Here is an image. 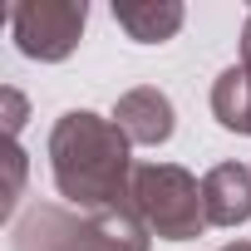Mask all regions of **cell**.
I'll return each mask as SVG.
<instances>
[{"label":"cell","mask_w":251,"mask_h":251,"mask_svg":"<svg viewBox=\"0 0 251 251\" xmlns=\"http://www.w3.org/2000/svg\"><path fill=\"white\" fill-rule=\"evenodd\" d=\"M50 173L79 212H133V143L113 118L69 108L50 128Z\"/></svg>","instance_id":"6da1fadb"},{"label":"cell","mask_w":251,"mask_h":251,"mask_svg":"<svg viewBox=\"0 0 251 251\" xmlns=\"http://www.w3.org/2000/svg\"><path fill=\"white\" fill-rule=\"evenodd\" d=\"M153 231L138 212H64V207H30L15 231L10 251H148Z\"/></svg>","instance_id":"7a4b0ae2"},{"label":"cell","mask_w":251,"mask_h":251,"mask_svg":"<svg viewBox=\"0 0 251 251\" xmlns=\"http://www.w3.org/2000/svg\"><path fill=\"white\" fill-rule=\"evenodd\" d=\"M133 212L163 241H192L207 226L202 182L177 163H138V173H133Z\"/></svg>","instance_id":"3957f363"},{"label":"cell","mask_w":251,"mask_h":251,"mask_svg":"<svg viewBox=\"0 0 251 251\" xmlns=\"http://www.w3.org/2000/svg\"><path fill=\"white\" fill-rule=\"evenodd\" d=\"M84 25H89V5L84 0H20L10 10L15 50L25 59H40V64L69 59L79 35H84Z\"/></svg>","instance_id":"277c9868"},{"label":"cell","mask_w":251,"mask_h":251,"mask_svg":"<svg viewBox=\"0 0 251 251\" xmlns=\"http://www.w3.org/2000/svg\"><path fill=\"white\" fill-rule=\"evenodd\" d=\"M113 123L128 133V143H138V148H163V143L173 138V128H177V113H173V99H168L163 89L138 84V89H128V94H118Z\"/></svg>","instance_id":"5b68a950"},{"label":"cell","mask_w":251,"mask_h":251,"mask_svg":"<svg viewBox=\"0 0 251 251\" xmlns=\"http://www.w3.org/2000/svg\"><path fill=\"white\" fill-rule=\"evenodd\" d=\"M202 212H207V226L251 222V168L246 163H217L202 177Z\"/></svg>","instance_id":"8992f818"},{"label":"cell","mask_w":251,"mask_h":251,"mask_svg":"<svg viewBox=\"0 0 251 251\" xmlns=\"http://www.w3.org/2000/svg\"><path fill=\"white\" fill-rule=\"evenodd\" d=\"M212 118L226 133H251V15L241 25V64L222 69L212 84Z\"/></svg>","instance_id":"52a82bcc"},{"label":"cell","mask_w":251,"mask_h":251,"mask_svg":"<svg viewBox=\"0 0 251 251\" xmlns=\"http://www.w3.org/2000/svg\"><path fill=\"white\" fill-rule=\"evenodd\" d=\"M113 20H118V30H128V40H138V45H168L182 30L187 10L177 5V0H118Z\"/></svg>","instance_id":"ba28073f"},{"label":"cell","mask_w":251,"mask_h":251,"mask_svg":"<svg viewBox=\"0 0 251 251\" xmlns=\"http://www.w3.org/2000/svg\"><path fill=\"white\" fill-rule=\"evenodd\" d=\"M5 163H10V182H5V197H0V217H10L15 202H20V187H25V148L10 143L5 148Z\"/></svg>","instance_id":"9c48e42d"},{"label":"cell","mask_w":251,"mask_h":251,"mask_svg":"<svg viewBox=\"0 0 251 251\" xmlns=\"http://www.w3.org/2000/svg\"><path fill=\"white\" fill-rule=\"evenodd\" d=\"M0 103H5V133H10V143H15L20 128H25V94H20V89H0Z\"/></svg>","instance_id":"30bf717a"},{"label":"cell","mask_w":251,"mask_h":251,"mask_svg":"<svg viewBox=\"0 0 251 251\" xmlns=\"http://www.w3.org/2000/svg\"><path fill=\"white\" fill-rule=\"evenodd\" d=\"M222 251H251V241H226Z\"/></svg>","instance_id":"8fae6325"}]
</instances>
